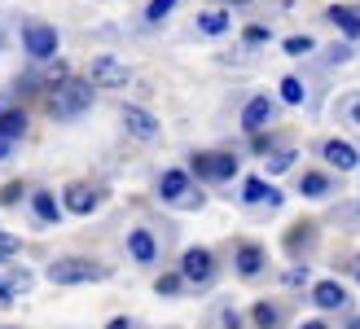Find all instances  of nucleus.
Returning a JSON list of instances; mask_svg holds the SVG:
<instances>
[{"instance_id": "nucleus-32", "label": "nucleus", "mask_w": 360, "mask_h": 329, "mask_svg": "<svg viewBox=\"0 0 360 329\" xmlns=\"http://www.w3.org/2000/svg\"><path fill=\"white\" fill-rule=\"evenodd\" d=\"M347 115H352V119L360 123V97H352V101H347Z\"/></svg>"}, {"instance_id": "nucleus-2", "label": "nucleus", "mask_w": 360, "mask_h": 329, "mask_svg": "<svg viewBox=\"0 0 360 329\" xmlns=\"http://www.w3.org/2000/svg\"><path fill=\"white\" fill-rule=\"evenodd\" d=\"M93 105V84L88 79H62L53 88V115L58 119H79Z\"/></svg>"}, {"instance_id": "nucleus-1", "label": "nucleus", "mask_w": 360, "mask_h": 329, "mask_svg": "<svg viewBox=\"0 0 360 329\" xmlns=\"http://www.w3.org/2000/svg\"><path fill=\"white\" fill-rule=\"evenodd\" d=\"M110 268L93 264V259H79V254H66V259H53L49 264V281L53 285H84V281H105Z\"/></svg>"}, {"instance_id": "nucleus-26", "label": "nucleus", "mask_w": 360, "mask_h": 329, "mask_svg": "<svg viewBox=\"0 0 360 329\" xmlns=\"http://www.w3.org/2000/svg\"><path fill=\"white\" fill-rule=\"evenodd\" d=\"M180 281H185V277H176V272L158 277V295H180Z\"/></svg>"}, {"instance_id": "nucleus-9", "label": "nucleus", "mask_w": 360, "mask_h": 329, "mask_svg": "<svg viewBox=\"0 0 360 329\" xmlns=\"http://www.w3.org/2000/svg\"><path fill=\"white\" fill-rule=\"evenodd\" d=\"M321 154H326V162H330V167H338V172H352L356 162H360V154L352 150L347 141H326V145H321Z\"/></svg>"}, {"instance_id": "nucleus-35", "label": "nucleus", "mask_w": 360, "mask_h": 329, "mask_svg": "<svg viewBox=\"0 0 360 329\" xmlns=\"http://www.w3.org/2000/svg\"><path fill=\"white\" fill-rule=\"evenodd\" d=\"M105 329H132V325H128V321L119 316V321H110V325H105Z\"/></svg>"}, {"instance_id": "nucleus-6", "label": "nucleus", "mask_w": 360, "mask_h": 329, "mask_svg": "<svg viewBox=\"0 0 360 329\" xmlns=\"http://www.w3.org/2000/svg\"><path fill=\"white\" fill-rule=\"evenodd\" d=\"M180 277H185V281H193V285H207V281L215 277V259H211V250H202V246L185 250V264H180Z\"/></svg>"}, {"instance_id": "nucleus-16", "label": "nucleus", "mask_w": 360, "mask_h": 329, "mask_svg": "<svg viewBox=\"0 0 360 329\" xmlns=\"http://www.w3.org/2000/svg\"><path fill=\"white\" fill-rule=\"evenodd\" d=\"M259 268H264V250L259 246H242L238 250V272H242V277H255Z\"/></svg>"}, {"instance_id": "nucleus-28", "label": "nucleus", "mask_w": 360, "mask_h": 329, "mask_svg": "<svg viewBox=\"0 0 360 329\" xmlns=\"http://www.w3.org/2000/svg\"><path fill=\"white\" fill-rule=\"evenodd\" d=\"M268 40V27H246V44H264Z\"/></svg>"}, {"instance_id": "nucleus-34", "label": "nucleus", "mask_w": 360, "mask_h": 329, "mask_svg": "<svg viewBox=\"0 0 360 329\" xmlns=\"http://www.w3.org/2000/svg\"><path fill=\"white\" fill-rule=\"evenodd\" d=\"M9 150H13V141H9V136H0V158H9Z\"/></svg>"}, {"instance_id": "nucleus-19", "label": "nucleus", "mask_w": 360, "mask_h": 329, "mask_svg": "<svg viewBox=\"0 0 360 329\" xmlns=\"http://www.w3.org/2000/svg\"><path fill=\"white\" fill-rule=\"evenodd\" d=\"M250 316H255L259 329H277L281 325V307L277 303H255V312H250Z\"/></svg>"}, {"instance_id": "nucleus-20", "label": "nucleus", "mask_w": 360, "mask_h": 329, "mask_svg": "<svg viewBox=\"0 0 360 329\" xmlns=\"http://www.w3.org/2000/svg\"><path fill=\"white\" fill-rule=\"evenodd\" d=\"M198 27H202L207 35H220V31H229V13L224 9H211V13L198 18Z\"/></svg>"}, {"instance_id": "nucleus-23", "label": "nucleus", "mask_w": 360, "mask_h": 329, "mask_svg": "<svg viewBox=\"0 0 360 329\" xmlns=\"http://www.w3.org/2000/svg\"><path fill=\"white\" fill-rule=\"evenodd\" d=\"M176 9V0H150V9H146V18L150 22H163V18Z\"/></svg>"}, {"instance_id": "nucleus-3", "label": "nucleus", "mask_w": 360, "mask_h": 329, "mask_svg": "<svg viewBox=\"0 0 360 329\" xmlns=\"http://www.w3.org/2000/svg\"><path fill=\"white\" fill-rule=\"evenodd\" d=\"M128 79L132 70L119 58H93V66H88V84L93 88H128Z\"/></svg>"}, {"instance_id": "nucleus-12", "label": "nucleus", "mask_w": 360, "mask_h": 329, "mask_svg": "<svg viewBox=\"0 0 360 329\" xmlns=\"http://www.w3.org/2000/svg\"><path fill=\"white\" fill-rule=\"evenodd\" d=\"M128 250H132V259H136V264H154V254H158L154 237H150L146 228H136V233L128 237Z\"/></svg>"}, {"instance_id": "nucleus-5", "label": "nucleus", "mask_w": 360, "mask_h": 329, "mask_svg": "<svg viewBox=\"0 0 360 329\" xmlns=\"http://www.w3.org/2000/svg\"><path fill=\"white\" fill-rule=\"evenodd\" d=\"M193 176H202V180H233V176H238V158H233V154H198L193 158Z\"/></svg>"}, {"instance_id": "nucleus-25", "label": "nucleus", "mask_w": 360, "mask_h": 329, "mask_svg": "<svg viewBox=\"0 0 360 329\" xmlns=\"http://www.w3.org/2000/svg\"><path fill=\"white\" fill-rule=\"evenodd\" d=\"M285 53H290V58H303V53H312V40L308 35H290V40H285Z\"/></svg>"}, {"instance_id": "nucleus-21", "label": "nucleus", "mask_w": 360, "mask_h": 329, "mask_svg": "<svg viewBox=\"0 0 360 329\" xmlns=\"http://www.w3.org/2000/svg\"><path fill=\"white\" fill-rule=\"evenodd\" d=\"M31 207H35V215H40L44 224H53V219H58V202H53V193H35Z\"/></svg>"}, {"instance_id": "nucleus-27", "label": "nucleus", "mask_w": 360, "mask_h": 329, "mask_svg": "<svg viewBox=\"0 0 360 329\" xmlns=\"http://www.w3.org/2000/svg\"><path fill=\"white\" fill-rule=\"evenodd\" d=\"M18 246H22V242H18V237H9V233H0V259H9V254H13Z\"/></svg>"}, {"instance_id": "nucleus-4", "label": "nucleus", "mask_w": 360, "mask_h": 329, "mask_svg": "<svg viewBox=\"0 0 360 329\" xmlns=\"http://www.w3.org/2000/svg\"><path fill=\"white\" fill-rule=\"evenodd\" d=\"M22 44H27V53L35 62H44V58L58 53V31H53L49 22H27L22 27Z\"/></svg>"}, {"instance_id": "nucleus-29", "label": "nucleus", "mask_w": 360, "mask_h": 329, "mask_svg": "<svg viewBox=\"0 0 360 329\" xmlns=\"http://www.w3.org/2000/svg\"><path fill=\"white\" fill-rule=\"evenodd\" d=\"M303 281H308V268H290V272H285V285H303Z\"/></svg>"}, {"instance_id": "nucleus-13", "label": "nucleus", "mask_w": 360, "mask_h": 329, "mask_svg": "<svg viewBox=\"0 0 360 329\" xmlns=\"http://www.w3.org/2000/svg\"><path fill=\"white\" fill-rule=\"evenodd\" d=\"M185 189H189V176L185 172H163V180H158V193H163L167 202H180Z\"/></svg>"}, {"instance_id": "nucleus-36", "label": "nucleus", "mask_w": 360, "mask_h": 329, "mask_svg": "<svg viewBox=\"0 0 360 329\" xmlns=\"http://www.w3.org/2000/svg\"><path fill=\"white\" fill-rule=\"evenodd\" d=\"M303 329H326V321H303Z\"/></svg>"}, {"instance_id": "nucleus-18", "label": "nucleus", "mask_w": 360, "mask_h": 329, "mask_svg": "<svg viewBox=\"0 0 360 329\" xmlns=\"http://www.w3.org/2000/svg\"><path fill=\"white\" fill-rule=\"evenodd\" d=\"M299 193H303V198H326V193H330V180L321 176V172H308V176L299 180Z\"/></svg>"}, {"instance_id": "nucleus-37", "label": "nucleus", "mask_w": 360, "mask_h": 329, "mask_svg": "<svg viewBox=\"0 0 360 329\" xmlns=\"http://www.w3.org/2000/svg\"><path fill=\"white\" fill-rule=\"evenodd\" d=\"M352 272H356V281H360V259H356V264H352Z\"/></svg>"}, {"instance_id": "nucleus-15", "label": "nucleus", "mask_w": 360, "mask_h": 329, "mask_svg": "<svg viewBox=\"0 0 360 329\" xmlns=\"http://www.w3.org/2000/svg\"><path fill=\"white\" fill-rule=\"evenodd\" d=\"M330 22H334L338 31H347L352 40H360V13H356V9H343V5H334V9H330Z\"/></svg>"}, {"instance_id": "nucleus-22", "label": "nucleus", "mask_w": 360, "mask_h": 329, "mask_svg": "<svg viewBox=\"0 0 360 329\" xmlns=\"http://www.w3.org/2000/svg\"><path fill=\"white\" fill-rule=\"evenodd\" d=\"M281 101H285V105H299V101H303V84H299L295 75L281 79Z\"/></svg>"}, {"instance_id": "nucleus-24", "label": "nucleus", "mask_w": 360, "mask_h": 329, "mask_svg": "<svg viewBox=\"0 0 360 329\" xmlns=\"http://www.w3.org/2000/svg\"><path fill=\"white\" fill-rule=\"evenodd\" d=\"M290 162H295V150H277V154H268V172H285V167H290Z\"/></svg>"}, {"instance_id": "nucleus-7", "label": "nucleus", "mask_w": 360, "mask_h": 329, "mask_svg": "<svg viewBox=\"0 0 360 329\" xmlns=\"http://www.w3.org/2000/svg\"><path fill=\"white\" fill-rule=\"evenodd\" d=\"M123 127H128L136 141H154L158 136V119L146 105H123Z\"/></svg>"}, {"instance_id": "nucleus-14", "label": "nucleus", "mask_w": 360, "mask_h": 329, "mask_svg": "<svg viewBox=\"0 0 360 329\" xmlns=\"http://www.w3.org/2000/svg\"><path fill=\"white\" fill-rule=\"evenodd\" d=\"M242 198H246V202H268V207H277V202H281V193H277L273 185H264L259 176H250V180H246V193H242Z\"/></svg>"}, {"instance_id": "nucleus-30", "label": "nucleus", "mask_w": 360, "mask_h": 329, "mask_svg": "<svg viewBox=\"0 0 360 329\" xmlns=\"http://www.w3.org/2000/svg\"><path fill=\"white\" fill-rule=\"evenodd\" d=\"M18 193H22V185H5L0 189V202H18Z\"/></svg>"}, {"instance_id": "nucleus-8", "label": "nucleus", "mask_w": 360, "mask_h": 329, "mask_svg": "<svg viewBox=\"0 0 360 329\" xmlns=\"http://www.w3.org/2000/svg\"><path fill=\"white\" fill-rule=\"evenodd\" d=\"M273 110H277V105L268 101V97H250L246 110H242V127H246V132H259V127L273 119Z\"/></svg>"}, {"instance_id": "nucleus-33", "label": "nucleus", "mask_w": 360, "mask_h": 329, "mask_svg": "<svg viewBox=\"0 0 360 329\" xmlns=\"http://www.w3.org/2000/svg\"><path fill=\"white\" fill-rule=\"evenodd\" d=\"M0 303H13V290H9L5 281H0Z\"/></svg>"}, {"instance_id": "nucleus-38", "label": "nucleus", "mask_w": 360, "mask_h": 329, "mask_svg": "<svg viewBox=\"0 0 360 329\" xmlns=\"http://www.w3.org/2000/svg\"><path fill=\"white\" fill-rule=\"evenodd\" d=\"M347 329H360V316H356V321H352V325H347Z\"/></svg>"}, {"instance_id": "nucleus-39", "label": "nucleus", "mask_w": 360, "mask_h": 329, "mask_svg": "<svg viewBox=\"0 0 360 329\" xmlns=\"http://www.w3.org/2000/svg\"><path fill=\"white\" fill-rule=\"evenodd\" d=\"M0 115H5V105H0Z\"/></svg>"}, {"instance_id": "nucleus-31", "label": "nucleus", "mask_w": 360, "mask_h": 329, "mask_svg": "<svg viewBox=\"0 0 360 329\" xmlns=\"http://www.w3.org/2000/svg\"><path fill=\"white\" fill-rule=\"evenodd\" d=\"M224 329H242V316L238 312H224Z\"/></svg>"}, {"instance_id": "nucleus-17", "label": "nucleus", "mask_w": 360, "mask_h": 329, "mask_svg": "<svg viewBox=\"0 0 360 329\" xmlns=\"http://www.w3.org/2000/svg\"><path fill=\"white\" fill-rule=\"evenodd\" d=\"M22 132H27V115H22V110H5V115H0V136L18 141Z\"/></svg>"}, {"instance_id": "nucleus-10", "label": "nucleus", "mask_w": 360, "mask_h": 329, "mask_svg": "<svg viewBox=\"0 0 360 329\" xmlns=\"http://www.w3.org/2000/svg\"><path fill=\"white\" fill-rule=\"evenodd\" d=\"M97 202H101L97 189H88V185H66V211H70V215H88Z\"/></svg>"}, {"instance_id": "nucleus-11", "label": "nucleus", "mask_w": 360, "mask_h": 329, "mask_svg": "<svg viewBox=\"0 0 360 329\" xmlns=\"http://www.w3.org/2000/svg\"><path fill=\"white\" fill-rule=\"evenodd\" d=\"M312 303L326 307V312H334V307L347 303V290L338 285V281H316V285H312Z\"/></svg>"}]
</instances>
